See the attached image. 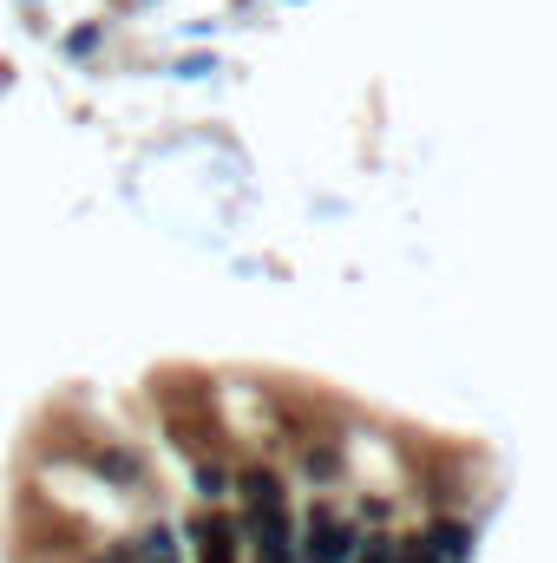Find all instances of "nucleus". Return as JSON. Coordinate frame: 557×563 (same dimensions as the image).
Returning <instances> with one entry per match:
<instances>
[{
  "instance_id": "nucleus-1",
  "label": "nucleus",
  "mask_w": 557,
  "mask_h": 563,
  "mask_svg": "<svg viewBox=\"0 0 557 563\" xmlns=\"http://www.w3.org/2000/svg\"><path fill=\"white\" fill-rule=\"evenodd\" d=\"M361 551V525L315 505L308 518H295V563H354Z\"/></svg>"
},
{
  "instance_id": "nucleus-2",
  "label": "nucleus",
  "mask_w": 557,
  "mask_h": 563,
  "mask_svg": "<svg viewBox=\"0 0 557 563\" xmlns=\"http://www.w3.org/2000/svg\"><path fill=\"white\" fill-rule=\"evenodd\" d=\"M184 538L197 544V563H237V551H243V525L223 511H197L184 525Z\"/></svg>"
},
{
  "instance_id": "nucleus-3",
  "label": "nucleus",
  "mask_w": 557,
  "mask_h": 563,
  "mask_svg": "<svg viewBox=\"0 0 557 563\" xmlns=\"http://www.w3.org/2000/svg\"><path fill=\"white\" fill-rule=\"evenodd\" d=\"M230 492H243V518H250V511H276V505H288V492H282V478L270 472V465L237 472V478H230Z\"/></svg>"
},
{
  "instance_id": "nucleus-4",
  "label": "nucleus",
  "mask_w": 557,
  "mask_h": 563,
  "mask_svg": "<svg viewBox=\"0 0 557 563\" xmlns=\"http://www.w3.org/2000/svg\"><path fill=\"white\" fill-rule=\"evenodd\" d=\"M132 544V563H184V551H177V531L157 518V525H144L139 538H125Z\"/></svg>"
},
{
  "instance_id": "nucleus-5",
  "label": "nucleus",
  "mask_w": 557,
  "mask_h": 563,
  "mask_svg": "<svg viewBox=\"0 0 557 563\" xmlns=\"http://www.w3.org/2000/svg\"><path fill=\"white\" fill-rule=\"evenodd\" d=\"M426 551H433L439 563H466L472 558V525H452V518L433 525V531H426Z\"/></svg>"
},
{
  "instance_id": "nucleus-6",
  "label": "nucleus",
  "mask_w": 557,
  "mask_h": 563,
  "mask_svg": "<svg viewBox=\"0 0 557 563\" xmlns=\"http://www.w3.org/2000/svg\"><path fill=\"white\" fill-rule=\"evenodd\" d=\"M99 472H106L112 485H139V478H144L139 452H125V445H106V452H99Z\"/></svg>"
},
{
  "instance_id": "nucleus-7",
  "label": "nucleus",
  "mask_w": 557,
  "mask_h": 563,
  "mask_svg": "<svg viewBox=\"0 0 557 563\" xmlns=\"http://www.w3.org/2000/svg\"><path fill=\"white\" fill-rule=\"evenodd\" d=\"M190 485H197V498H204V505H223V498H230V472H223L217 459H204V465L190 472Z\"/></svg>"
},
{
  "instance_id": "nucleus-8",
  "label": "nucleus",
  "mask_w": 557,
  "mask_h": 563,
  "mask_svg": "<svg viewBox=\"0 0 557 563\" xmlns=\"http://www.w3.org/2000/svg\"><path fill=\"white\" fill-rule=\"evenodd\" d=\"M394 558H401V538H394V531H361L354 563H394Z\"/></svg>"
},
{
  "instance_id": "nucleus-9",
  "label": "nucleus",
  "mask_w": 557,
  "mask_h": 563,
  "mask_svg": "<svg viewBox=\"0 0 557 563\" xmlns=\"http://www.w3.org/2000/svg\"><path fill=\"white\" fill-rule=\"evenodd\" d=\"M302 472H308L315 485H335V478H341V452H335V445H315V452L302 459Z\"/></svg>"
},
{
  "instance_id": "nucleus-10",
  "label": "nucleus",
  "mask_w": 557,
  "mask_h": 563,
  "mask_svg": "<svg viewBox=\"0 0 557 563\" xmlns=\"http://www.w3.org/2000/svg\"><path fill=\"white\" fill-rule=\"evenodd\" d=\"M99 46V26H79V33H66V53L79 59V53H92Z\"/></svg>"
},
{
  "instance_id": "nucleus-11",
  "label": "nucleus",
  "mask_w": 557,
  "mask_h": 563,
  "mask_svg": "<svg viewBox=\"0 0 557 563\" xmlns=\"http://www.w3.org/2000/svg\"><path fill=\"white\" fill-rule=\"evenodd\" d=\"M92 563H132V544H106Z\"/></svg>"
},
{
  "instance_id": "nucleus-12",
  "label": "nucleus",
  "mask_w": 557,
  "mask_h": 563,
  "mask_svg": "<svg viewBox=\"0 0 557 563\" xmlns=\"http://www.w3.org/2000/svg\"><path fill=\"white\" fill-rule=\"evenodd\" d=\"M7 73H13V66H7V59H0V86H7Z\"/></svg>"
}]
</instances>
